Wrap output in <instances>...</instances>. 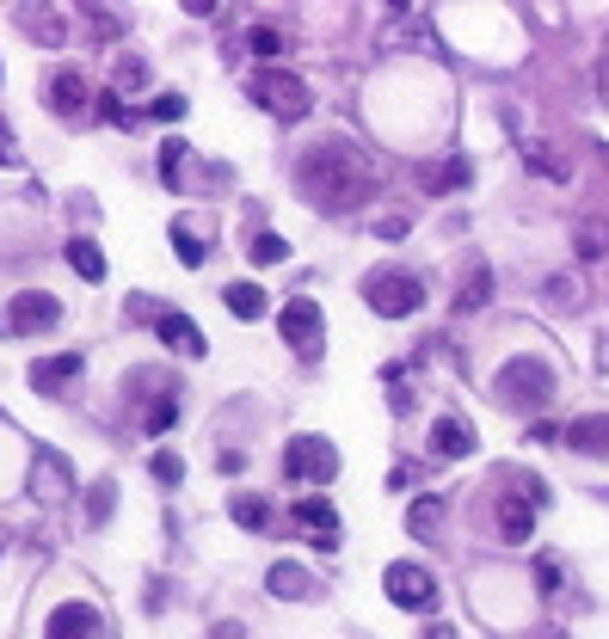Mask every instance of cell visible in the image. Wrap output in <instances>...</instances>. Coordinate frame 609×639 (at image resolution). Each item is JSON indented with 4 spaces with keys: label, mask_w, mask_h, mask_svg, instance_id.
<instances>
[{
    "label": "cell",
    "mask_w": 609,
    "mask_h": 639,
    "mask_svg": "<svg viewBox=\"0 0 609 639\" xmlns=\"http://www.w3.org/2000/svg\"><path fill=\"white\" fill-rule=\"evenodd\" d=\"M296 191L314 209H327V216H351V209H363L382 191V172H375V160L363 155L358 141L327 136V141H314V148H302Z\"/></svg>",
    "instance_id": "6da1fadb"
},
{
    "label": "cell",
    "mask_w": 609,
    "mask_h": 639,
    "mask_svg": "<svg viewBox=\"0 0 609 639\" xmlns=\"http://www.w3.org/2000/svg\"><path fill=\"white\" fill-rule=\"evenodd\" d=\"M247 93H252V105H266L271 117H283V124H302V117L314 111V93H308V80H302L296 68H252Z\"/></svg>",
    "instance_id": "7a4b0ae2"
},
{
    "label": "cell",
    "mask_w": 609,
    "mask_h": 639,
    "mask_svg": "<svg viewBox=\"0 0 609 639\" xmlns=\"http://www.w3.org/2000/svg\"><path fill=\"white\" fill-rule=\"evenodd\" d=\"M493 393H499L505 406H517V412H542V406L554 400V369H548L542 357H511L493 375Z\"/></svg>",
    "instance_id": "3957f363"
},
{
    "label": "cell",
    "mask_w": 609,
    "mask_h": 639,
    "mask_svg": "<svg viewBox=\"0 0 609 639\" xmlns=\"http://www.w3.org/2000/svg\"><path fill=\"white\" fill-rule=\"evenodd\" d=\"M363 301H370L382 320H401V313L425 308V283L406 277V271H370V277H363Z\"/></svg>",
    "instance_id": "277c9868"
},
{
    "label": "cell",
    "mask_w": 609,
    "mask_h": 639,
    "mask_svg": "<svg viewBox=\"0 0 609 639\" xmlns=\"http://www.w3.org/2000/svg\"><path fill=\"white\" fill-rule=\"evenodd\" d=\"M63 313L68 308L49 296V289H19V296L0 308V332H7V339H32V332H49Z\"/></svg>",
    "instance_id": "5b68a950"
},
{
    "label": "cell",
    "mask_w": 609,
    "mask_h": 639,
    "mask_svg": "<svg viewBox=\"0 0 609 639\" xmlns=\"http://www.w3.org/2000/svg\"><path fill=\"white\" fill-rule=\"evenodd\" d=\"M548 504V486L542 480H517V492H505L499 499V541L523 547L535 535V511Z\"/></svg>",
    "instance_id": "8992f818"
},
{
    "label": "cell",
    "mask_w": 609,
    "mask_h": 639,
    "mask_svg": "<svg viewBox=\"0 0 609 639\" xmlns=\"http://www.w3.org/2000/svg\"><path fill=\"white\" fill-rule=\"evenodd\" d=\"M278 332H283V344H290L296 357H320V344H327V320H320V308H314L308 296H290V301H283Z\"/></svg>",
    "instance_id": "52a82bcc"
},
{
    "label": "cell",
    "mask_w": 609,
    "mask_h": 639,
    "mask_svg": "<svg viewBox=\"0 0 609 639\" xmlns=\"http://www.w3.org/2000/svg\"><path fill=\"white\" fill-rule=\"evenodd\" d=\"M283 473L290 480H308V486H327L332 473H339V449H332L327 437H290V449H283Z\"/></svg>",
    "instance_id": "ba28073f"
},
{
    "label": "cell",
    "mask_w": 609,
    "mask_h": 639,
    "mask_svg": "<svg viewBox=\"0 0 609 639\" xmlns=\"http://www.w3.org/2000/svg\"><path fill=\"white\" fill-rule=\"evenodd\" d=\"M382 591H388L401 608H431V603H438V584H431V572H425V566H413V560H394L388 572H382Z\"/></svg>",
    "instance_id": "9c48e42d"
},
{
    "label": "cell",
    "mask_w": 609,
    "mask_h": 639,
    "mask_svg": "<svg viewBox=\"0 0 609 639\" xmlns=\"http://www.w3.org/2000/svg\"><path fill=\"white\" fill-rule=\"evenodd\" d=\"M68 492H75V468H68V455H56V449H37V461H32V499H56L63 504Z\"/></svg>",
    "instance_id": "30bf717a"
},
{
    "label": "cell",
    "mask_w": 609,
    "mask_h": 639,
    "mask_svg": "<svg viewBox=\"0 0 609 639\" xmlns=\"http://www.w3.org/2000/svg\"><path fill=\"white\" fill-rule=\"evenodd\" d=\"M44 639H105V621H99L93 603H63L56 615H49Z\"/></svg>",
    "instance_id": "8fae6325"
},
{
    "label": "cell",
    "mask_w": 609,
    "mask_h": 639,
    "mask_svg": "<svg viewBox=\"0 0 609 639\" xmlns=\"http://www.w3.org/2000/svg\"><path fill=\"white\" fill-rule=\"evenodd\" d=\"M80 363H87V357H75V351H63V357H37L32 363V393H44V400L68 393L80 381Z\"/></svg>",
    "instance_id": "7c38bea8"
},
{
    "label": "cell",
    "mask_w": 609,
    "mask_h": 639,
    "mask_svg": "<svg viewBox=\"0 0 609 639\" xmlns=\"http://www.w3.org/2000/svg\"><path fill=\"white\" fill-rule=\"evenodd\" d=\"M431 455H438V461H462V455H474V424L462 419V412H443V419L431 424Z\"/></svg>",
    "instance_id": "4fadbf2b"
},
{
    "label": "cell",
    "mask_w": 609,
    "mask_h": 639,
    "mask_svg": "<svg viewBox=\"0 0 609 639\" xmlns=\"http://www.w3.org/2000/svg\"><path fill=\"white\" fill-rule=\"evenodd\" d=\"M155 332L172 344V351H179V357H203V332L191 327L179 308H155Z\"/></svg>",
    "instance_id": "5bb4252c"
},
{
    "label": "cell",
    "mask_w": 609,
    "mask_h": 639,
    "mask_svg": "<svg viewBox=\"0 0 609 639\" xmlns=\"http://www.w3.org/2000/svg\"><path fill=\"white\" fill-rule=\"evenodd\" d=\"M296 523L308 535H320V541H332V535H339V504L320 499V492H302L296 499Z\"/></svg>",
    "instance_id": "9a60e30c"
},
{
    "label": "cell",
    "mask_w": 609,
    "mask_h": 639,
    "mask_svg": "<svg viewBox=\"0 0 609 639\" xmlns=\"http://www.w3.org/2000/svg\"><path fill=\"white\" fill-rule=\"evenodd\" d=\"M566 443L578 455H609V412H585V419L566 424Z\"/></svg>",
    "instance_id": "2e32d148"
},
{
    "label": "cell",
    "mask_w": 609,
    "mask_h": 639,
    "mask_svg": "<svg viewBox=\"0 0 609 639\" xmlns=\"http://www.w3.org/2000/svg\"><path fill=\"white\" fill-rule=\"evenodd\" d=\"M266 591H271V596H283V603H302V596H314V578L302 572L296 560H278V566L266 572Z\"/></svg>",
    "instance_id": "e0dca14e"
},
{
    "label": "cell",
    "mask_w": 609,
    "mask_h": 639,
    "mask_svg": "<svg viewBox=\"0 0 609 639\" xmlns=\"http://www.w3.org/2000/svg\"><path fill=\"white\" fill-rule=\"evenodd\" d=\"M49 105L68 111V117H80V111H87V80H80L75 68H56V80H49Z\"/></svg>",
    "instance_id": "ac0fdd59"
},
{
    "label": "cell",
    "mask_w": 609,
    "mask_h": 639,
    "mask_svg": "<svg viewBox=\"0 0 609 639\" xmlns=\"http://www.w3.org/2000/svg\"><path fill=\"white\" fill-rule=\"evenodd\" d=\"M469 179H474L469 160H438V167H425V172H419V185H425V191H438V197H443V191H462Z\"/></svg>",
    "instance_id": "d6986e66"
},
{
    "label": "cell",
    "mask_w": 609,
    "mask_h": 639,
    "mask_svg": "<svg viewBox=\"0 0 609 639\" xmlns=\"http://www.w3.org/2000/svg\"><path fill=\"white\" fill-rule=\"evenodd\" d=\"M222 301H228V313H240V320H259V313H266V289H259V283H228Z\"/></svg>",
    "instance_id": "ffe728a7"
},
{
    "label": "cell",
    "mask_w": 609,
    "mask_h": 639,
    "mask_svg": "<svg viewBox=\"0 0 609 639\" xmlns=\"http://www.w3.org/2000/svg\"><path fill=\"white\" fill-rule=\"evenodd\" d=\"M68 265H75L87 283H105V252H99L93 240H68Z\"/></svg>",
    "instance_id": "44dd1931"
},
{
    "label": "cell",
    "mask_w": 609,
    "mask_h": 639,
    "mask_svg": "<svg viewBox=\"0 0 609 639\" xmlns=\"http://www.w3.org/2000/svg\"><path fill=\"white\" fill-rule=\"evenodd\" d=\"M228 511H235V523H240V529H252V535H259V529L271 523V504L259 499V492H240V499L228 504Z\"/></svg>",
    "instance_id": "7402d4cb"
},
{
    "label": "cell",
    "mask_w": 609,
    "mask_h": 639,
    "mask_svg": "<svg viewBox=\"0 0 609 639\" xmlns=\"http://www.w3.org/2000/svg\"><path fill=\"white\" fill-rule=\"evenodd\" d=\"M247 252H252V265H283V259H290V240L259 228V235H247Z\"/></svg>",
    "instance_id": "603a6c76"
},
{
    "label": "cell",
    "mask_w": 609,
    "mask_h": 639,
    "mask_svg": "<svg viewBox=\"0 0 609 639\" xmlns=\"http://www.w3.org/2000/svg\"><path fill=\"white\" fill-rule=\"evenodd\" d=\"M486 296H493V271L474 265V271H469V283H462V296H455V313H474Z\"/></svg>",
    "instance_id": "cb8c5ba5"
},
{
    "label": "cell",
    "mask_w": 609,
    "mask_h": 639,
    "mask_svg": "<svg viewBox=\"0 0 609 639\" xmlns=\"http://www.w3.org/2000/svg\"><path fill=\"white\" fill-rule=\"evenodd\" d=\"M111 504H117V480H93V486H87V529H99V523H105Z\"/></svg>",
    "instance_id": "d4e9b609"
},
{
    "label": "cell",
    "mask_w": 609,
    "mask_h": 639,
    "mask_svg": "<svg viewBox=\"0 0 609 639\" xmlns=\"http://www.w3.org/2000/svg\"><path fill=\"white\" fill-rule=\"evenodd\" d=\"M142 424H148V437H160V431H172V424H179V400H172V393H167V400H155V406H148V412H142Z\"/></svg>",
    "instance_id": "484cf974"
},
{
    "label": "cell",
    "mask_w": 609,
    "mask_h": 639,
    "mask_svg": "<svg viewBox=\"0 0 609 639\" xmlns=\"http://www.w3.org/2000/svg\"><path fill=\"white\" fill-rule=\"evenodd\" d=\"M172 252H179V259H185V265H203V240L191 235L185 221H172Z\"/></svg>",
    "instance_id": "4316f807"
},
{
    "label": "cell",
    "mask_w": 609,
    "mask_h": 639,
    "mask_svg": "<svg viewBox=\"0 0 609 639\" xmlns=\"http://www.w3.org/2000/svg\"><path fill=\"white\" fill-rule=\"evenodd\" d=\"M523 155H530V172H542V179H566V167L548 155L542 141H523Z\"/></svg>",
    "instance_id": "83f0119b"
},
{
    "label": "cell",
    "mask_w": 609,
    "mask_h": 639,
    "mask_svg": "<svg viewBox=\"0 0 609 639\" xmlns=\"http://www.w3.org/2000/svg\"><path fill=\"white\" fill-rule=\"evenodd\" d=\"M148 468H155V480H160V486H179V480H185V461H179L172 449H160L155 461H148Z\"/></svg>",
    "instance_id": "f1b7e54d"
},
{
    "label": "cell",
    "mask_w": 609,
    "mask_h": 639,
    "mask_svg": "<svg viewBox=\"0 0 609 639\" xmlns=\"http://www.w3.org/2000/svg\"><path fill=\"white\" fill-rule=\"evenodd\" d=\"M148 117H155V124H179V117H185V99H179V93H160L155 105H148Z\"/></svg>",
    "instance_id": "f546056e"
},
{
    "label": "cell",
    "mask_w": 609,
    "mask_h": 639,
    "mask_svg": "<svg viewBox=\"0 0 609 639\" xmlns=\"http://www.w3.org/2000/svg\"><path fill=\"white\" fill-rule=\"evenodd\" d=\"M179 160H185V141H167L160 148V185H179Z\"/></svg>",
    "instance_id": "4dcf8cb0"
},
{
    "label": "cell",
    "mask_w": 609,
    "mask_h": 639,
    "mask_svg": "<svg viewBox=\"0 0 609 639\" xmlns=\"http://www.w3.org/2000/svg\"><path fill=\"white\" fill-rule=\"evenodd\" d=\"M247 44L259 49V56H283V32H271V25H252Z\"/></svg>",
    "instance_id": "1f68e13d"
},
{
    "label": "cell",
    "mask_w": 609,
    "mask_h": 639,
    "mask_svg": "<svg viewBox=\"0 0 609 639\" xmlns=\"http://www.w3.org/2000/svg\"><path fill=\"white\" fill-rule=\"evenodd\" d=\"M438 511H443L438 499H419V504H413V535H431V529H438Z\"/></svg>",
    "instance_id": "d6a6232c"
},
{
    "label": "cell",
    "mask_w": 609,
    "mask_h": 639,
    "mask_svg": "<svg viewBox=\"0 0 609 639\" xmlns=\"http://www.w3.org/2000/svg\"><path fill=\"white\" fill-rule=\"evenodd\" d=\"M87 19H93V32H99V37H124V13H105V7H93Z\"/></svg>",
    "instance_id": "836d02e7"
},
{
    "label": "cell",
    "mask_w": 609,
    "mask_h": 639,
    "mask_svg": "<svg viewBox=\"0 0 609 639\" xmlns=\"http://www.w3.org/2000/svg\"><path fill=\"white\" fill-rule=\"evenodd\" d=\"M604 247H609V235H604V228H578V259H597Z\"/></svg>",
    "instance_id": "e575fe53"
},
{
    "label": "cell",
    "mask_w": 609,
    "mask_h": 639,
    "mask_svg": "<svg viewBox=\"0 0 609 639\" xmlns=\"http://www.w3.org/2000/svg\"><path fill=\"white\" fill-rule=\"evenodd\" d=\"M99 117H111L117 129H129L136 117H124V105H117V93H99Z\"/></svg>",
    "instance_id": "d590c367"
},
{
    "label": "cell",
    "mask_w": 609,
    "mask_h": 639,
    "mask_svg": "<svg viewBox=\"0 0 609 639\" xmlns=\"http://www.w3.org/2000/svg\"><path fill=\"white\" fill-rule=\"evenodd\" d=\"M0 167H25V155H19V141L7 136V124H0Z\"/></svg>",
    "instance_id": "8d00e7d4"
},
{
    "label": "cell",
    "mask_w": 609,
    "mask_h": 639,
    "mask_svg": "<svg viewBox=\"0 0 609 639\" xmlns=\"http://www.w3.org/2000/svg\"><path fill=\"white\" fill-rule=\"evenodd\" d=\"M117 87H142V62H136V56H124V62H117Z\"/></svg>",
    "instance_id": "74e56055"
},
{
    "label": "cell",
    "mask_w": 609,
    "mask_h": 639,
    "mask_svg": "<svg viewBox=\"0 0 609 639\" xmlns=\"http://www.w3.org/2000/svg\"><path fill=\"white\" fill-rule=\"evenodd\" d=\"M535 584H542V591H554V584H561V566H554V560H535Z\"/></svg>",
    "instance_id": "f35d334b"
},
{
    "label": "cell",
    "mask_w": 609,
    "mask_h": 639,
    "mask_svg": "<svg viewBox=\"0 0 609 639\" xmlns=\"http://www.w3.org/2000/svg\"><path fill=\"white\" fill-rule=\"evenodd\" d=\"M542 296H548V301H573L578 289H573V277H554V283H548V289H542Z\"/></svg>",
    "instance_id": "ab89813d"
},
{
    "label": "cell",
    "mask_w": 609,
    "mask_h": 639,
    "mask_svg": "<svg viewBox=\"0 0 609 639\" xmlns=\"http://www.w3.org/2000/svg\"><path fill=\"white\" fill-rule=\"evenodd\" d=\"M413 480H419V468H413V461H401V468L388 473V486H394V492H401V486H413Z\"/></svg>",
    "instance_id": "60d3db41"
},
{
    "label": "cell",
    "mask_w": 609,
    "mask_h": 639,
    "mask_svg": "<svg viewBox=\"0 0 609 639\" xmlns=\"http://www.w3.org/2000/svg\"><path fill=\"white\" fill-rule=\"evenodd\" d=\"M216 639H247V634H240L235 621H222V627H216Z\"/></svg>",
    "instance_id": "b9f144b4"
}]
</instances>
